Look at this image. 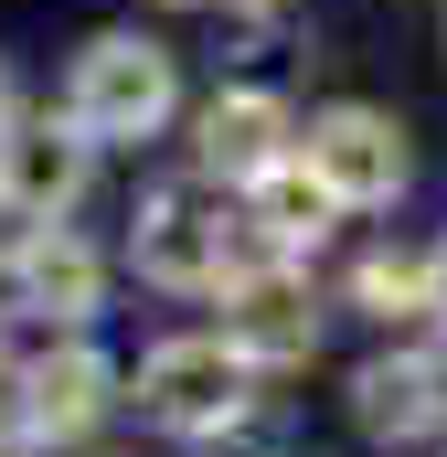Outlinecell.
Returning <instances> with one entry per match:
<instances>
[{"label":"cell","mask_w":447,"mask_h":457,"mask_svg":"<svg viewBox=\"0 0 447 457\" xmlns=\"http://www.w3.org/2000/svg\"><path fill=\"white\" fill-rule=\"evenodd\" d=\"M171 107H181V75H171V54L139 43V32H97V43L75 54V75H64V117H75L86 138H160Z\"/></svg>","instance_id":"1"},{"label":"cell","mask_w":447,"mask_h":457,"mask_svg":"<svg viewBox=\"0 0 447 457\" xmlns=\"http://www.w3.org/2000/svg\"><path fill=\"white\" fill-rule=\"evenodd\" d=\"M245 351L234 341H160L139 361V415H160L171 436H224L245 415Z\"/></svg>","instance_id":"2"},{"label":"cell","mask_w":447,"mask_h":457,"mask_svg":"<svg viewBox=\"0 0 447 457\" xmlns=\"http://www.w3.org/2000/svg\"><path fill=\"white\" fill-rule=\"evenodd\" d=\"M224 341L245 351L256 372H288V361H309L320 351V309H309V277L277 255V266H245V277H224Z\"/></svg>","instance_id":"3"},{"label":"cell","mask_w":447,"mask_h":457,"mask_svg":"<svg viewBox=\"0 0 447 457\" xmlns=\"http://www.w3.org/2000/svg\"><path fill=\"white\" fill-rule=\"evenodd\" d=\"M299 149H309V170L331 181L351 213H384V203L405 192V170H416V160H405V128L384 107H320Z\"/></svg>","instance_id":"4"},{"label":"cell","mask_w":447,"mask_h":457,"mask_svg":"<svg viewBox=\"0 0 447 457\" xmlns=\"http://www.w3.org/2000/svg\"><path fill=\"white\" fill-rule=\"evenodd\" d=\"M128 255H139V277H149V287H171V298H214L224 277H234V224L203 213L192 192H160V203H139Z\"/></svg>","instance_id":"5"},{"label":"cell","mask_w":447,"mask_h":457,"mask_svg":"<svg viewBox=\"0 0 447 457\" xmlns=\"http://www.w3.org/2000/svg\"><path fill=\"white\" fill-rule=\"evenodd\" d=\"M107 383H117V372H107V351H97V341H64V351H43V361L11 383L0 426H32L43 447H64V436H86V426H97V415L117 404Z\"/></svg>","instance_id":"6"},{"label":"cell","mask_w":447,"mask_h":457,"mask_svg":"<svg viewBox=\"0 0 447 457\" xmlns=\"http://www.w3.org/2000/svg\"><path fill=\"white\" fill-rule=\"evenodd\" d=\"M288 138H299V117H288V96H266V86H224L214 107L192 117V160H203L214 181H256V170H277Z\"/></svg>","instance_id":"7"},{"label":"cell","mask_w":447,"mask_h":457,"mask_svg":"<svg viewBox=\"0 0 447 457\" xmlns=\"http://www.w3.org/2000/svg\"><path fill=\"white\" fill-rule=\"evenodd\" d=\"M86 170H97V138H86L75 117H64V128L43 117V128H11V138H0V192H11L32 224H54V213L86 192Z\"/></svg>","instance_id":"8"},{"label":"cell","mask_w":447,"mask_h":457,"mask_svg":"<svg viewBox=\"0 0 447 457\" xmlns=\"http://www.w3.org/2000/svg\"><path fill=\"white\" fill-rule=\"evenodd\" d=\"M351 415H362V436H384V447H416V436H437V415H447L437 361H416V351H394V361H362V372H351Z\"/></svg>","instance_id":"9"},{"label":"cell","mask_w":447,"mask_h":457,"mask_svg":"<svg viewBox=\"0 0 447 457\" xmlns=\"http://www.w3.org/2000/svg\"><path fill=\"white\" fill-rule=\"evenodd\" d=\"M11 277H21V298L54 309V320H97V298H107V266H97L64 224H32V245L11 255Z\"/></svg>","instance_id":"10"},{"label":"cell","mask_w":447,"mask_h":457,"mask_svg":"<svg viewBox=\"0 0 447 457\" xmlns=\"http://www.w3.org/2000/svg\"><path fill=\"white\" fill-rule=\"evenodd\" d=\"M245 192H256V224L277 234V245H288V255H299V245H320V234H331L341 213H351V203H341L331 181H320V170H309V149H288V160H277V170H256V181H245Z\"/></svg>","instance_id":"11"},{"label":"cell","mask_w":447,"mask_h":457,"mask_svg":"<svg viewBox=\"0 0 447 457\" xmlns=\"http://www.w3.org/2000/svg\"><path fill=\"white\" fill-rule=\"evenodd\" d=\"M351 298H362L373 320H405V309H426V266H405V255H373V266L351 277Z\"/></svg>","instance_id":"12"},{"label":"cell","mask_w":447,"mask_h":457,"mask_svg":"<svg viewBox=\"0 0 447 457\" xmlns=\"http://www.w3.org/2000/svg\"><path fill=\"white\" fill-rule=\"evenodd\" d=\"M21 245H32V213H21V203H11V192H0V266H11V255H21Z\"/></svg>","instance_id":"13"},{"label":"cell","mask_w":447,"mask_h":457,"mask_svg":"<svg viewBox=\"0 0 447 457\" xmlns=\"http://www.w3.org/2000/svg\"><path fill=\"white\" fill-rule=\"evenodd\" d=\"M426 320H447V245L426 255Z\"/></svg>","instance_id":"14"},{"label":"cell","mask_w":447,"mask_h":457,"mask_svg":"<svg viewBox=\"0 0 447 457\" xmlns=\"http://www.w3.org/2000/svg\"><path fill=\"white\" fill-rule=\"evenodd\" d=\"M0 457H43V436L32 426H0Z\"/></svg>","instance_id":"15"},{"label":"cell","mask_w":447,"mask_h":457,"mask_svg":"<svg viewBox=\"0 0 447 457\" xmlns=\"http://www.w3.org/2000/svg\"><path fill=\"white\" fill-rule=\"evenodd\" d=\"M0 128H11V64H0Z\"/></svg>","instance_id":"16"},{"label":"cell","mask_w":447,"mask_h":457,"mask_svg":"<svg viewBox=\"0 0 447 457\" xmlns=\"http://www.w3.org/2000/svg\"><path fill=\"white\" fill-rule=\"evenodd\" d=\"M234 11H288V0H234Z\"/></svg>","instance_id":"17"},{"label":"cell","mask_w":447,"mask_h":457,"mask_svg":"<svg viewBox=\"0 0 447 457\" xmlns=\"http://www.w3.org/2000/svg\"><path fill=\"white\" fill-rule=\"evenodd\" d=\"M0 361H11V351H0Z\"/></svg>","instance_id":"18"},{"label":"cell","mask_w":447,"mask_h":457,"mask_svg":"<svg viewBox=\"0 0 447 457\" xmlns=\"http://www.w3.org/2000/svg\"><path fill=\"white\" fill-rule=\"evenodd\" d=\"M171 11H181V0H171Z\"/></svg>","instance_id":"19"}]
</instances>
